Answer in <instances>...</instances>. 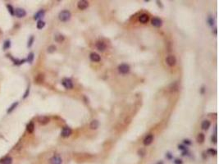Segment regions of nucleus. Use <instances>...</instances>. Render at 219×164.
Masks as SVG:
<instances>
[{
    "label": "nucleus",
    "mask_w": 219,
    "mask_h": 164,
    "mask_svg": "<svg viewBox=\"0 0 219 164\" xmlns=\"http://www.w3.org/2000/svg\"><path fill=\"white\" fill-rule=\"evenodd\" d=\"M71 17H72V14H71V13L67 10H64V11L61 12V13H59V15H58V18H59V20L61 21H67L70 20Z\"/></svg>",
    "instance_id": "f257e3e1"
},
{
    "label": "nucleus",
    "mask_w": 219,
    "mask_h": 164,
    "mask_svg": "<svg viewBox=\"0 0 219 164\" xmlns=\"http://www.w3.org/2000/svg\"><path fill=\"white\" fill-rule=\"evenodd\" d=\"M118 71L121 74H127L129 71H130V66L127 64H121L118 67Z\"/></svg>",
    "instance_id": "f03ea898"
},
{
    "label": "nucleus",
    "mask_w": 219,
    "mask_h": 164,
    "mask_svg": "<svg viewBox=\"0 0 219 164\" xmlns=\"http://www.w3.org/2000/svg\"><path fill=\"white\" fill-rule=\"evenodd\" d=\"M62 84H63V85L64 86L66 89H71L73 88V83H72V80H70V79H68V78L63 79V81H62Z\"/></svg>",
    "instance_id": "7ed1b4c3"
},
{
    "label": "nucleus",
    "mask_w": 219,
    "mask_h": 164,
    "mask_svg": "<svg viewBox=\"0 0 219 164\" xmlns=\"http://www.w3.org/2000/svg\"><path fill=\"white\" fill-rule=\"evenodd\" d=\"M166 62H167V63H168V66H170V67H173V66L176 65L177 59H176L175 56H173V55H169L168 57H167Z\"/></svg>",
    "instance_id": "20e7f679"
},
{
    "label": "nucleus",
    "mask_w": 219,
    "mask_h": 164,
    "mask_svg": "<svg viewBox=\"0 0 219 164\" xmlns=\"http://www.w3.org/2000/svg\"><path fill=\"white\" fill-rule=\"evenodd\" d=\"M89 7V3L85 0H81V1H79L77 3V8L80 10H84Z\"/></svg>",
    "instance_id": "39448f33"
},
{
    "label": "nucleus",
    "mask_w": 219,
    "mask_h": 164,
    "mask_svg": "<svg viewBox=\"0 0 219 164\" xmlns=\"http://www.w3.org/2000/svg\"><path fill=\"white\" fill-rule=\"evenodd\" d=\"M72 129L71 128H69V127H67V126H66V127H64V128L63 129V130H62V133H61V135H62V136L63 137H68V136H70L71 135H72Z\"/></svg>",
    "instance_id": "423d86ee"
},
{
    "label": "nucleus",
    "mask_w": 219,
    "mask_h": 164,
    "mask_svg": "<svg viewBox=\"0 0 219 164\" xmlns=\"http://www.w3.org/2000/svg\"><path fill=\"white\" fill-rule=\"evenodd\" d=\"M162 22L163 21H162L161 19L158 18V17H154V18H153L151 21L152 25L155 27H160L162 25Z\"/></svg>",
    "instance_id": "0eeeda50"
},
{
    "label": "nucleus",
    "mask_w": 219,
    "mask_h": 164,
    "mask_svg": "<svg viewBox=\"0 0 219 164\" xmlns=\"http://www.w3.org/2000/svg\"><path fill=\"white\" fill-rule=\"evenodd\" d=\"M25 14H26V13H25V11L24 9H22V8H17L16 9V11H15V15L19 17V18H21V17H24L25 16Z\"/></svg>",
    "instance_id": "6e6552de"
},
{
    "label": "nucleus",
    "mask_w": 219,
    "mask_h": 164,
    "mask_svg": "<svg viewBox=\"0 0 219 164\" xmlns=\"http://www.w3.org/2000/svg\"><path fill=\"white\" fill-rule=\"evenodd\" d=\"M62 163H63V160H62V158L59 156L53 157L50 159V161H49L50 164H62Z\"/></svg>",
    "instance_id": "1a4fd4ad"
},
{
    "label": "nucleus",
    "mask_w": 219,
    "mask_h": 164,
    "mask_svg": "<svg viewBox=\"0 0 219 164\" xmlns=\"http://www.w3.org/2000/svg\"><path fill=\"white\" fill-rule=\"evenodd\" d=\"M89 58H90V60L92 62H94V63H98V62L100 61V56H99L98 53H90V56H89Z\"/></svg>",
    "instance_id": "9d476101"
},
{
    "label": "nucleus",
    "mask_w": 219,
    "mask_h": 164,
    "mask_svg": "<svg viewBox=\"0 0 219 164\" xmlns=\"http://www.w3.org/2000/svg\"><path fill=\"white\" fill-rule=\"evenodd\" d=\"M96 47H97V49H99V51L103 52L106 49V44H105V43L103 42V41H98V42L96 43Z\"/></svg>",
    "instance_id": "9b49d317"
},
{
    "label": "nucleus",
    "mask_w": 219,
    "mask_h": 164,
    "mask_svg": "<svg viewBox=\"0 0 219 164\" xmlns=\"http://www.w3.org/2000/svg\"><path fill=\"white\" fill-rule=\"evenodd\" d=\"M153 135H147L145 138H144V145H146V146L149 145V144H150L151 143L153 142Z\"/></svg>",
    "instance_id": "f8f14e48"
},
{
    "label": "nucleus",
    "mask_w": 219,
    "mask_h": 164,
    "mask_svg": "<svg viewBox=\"0 0 219 164\" xmlns=\"http://www.w3.org/2000/svg\"><path fill=\"white\" fill-rule=\"evenodd\" d=\"M139 21L143 24L147 23L148 21H149V16L147 14H144H144H141L139 17Z\"/></svg>",
    "instance_id": "ddd939ff"
},
{
    "label": "nucleus",
    "mask_w": 219,
    "mask_h": 164,
    "mask_svg": "<svg viewBox=\"0 0 219 164\" xmlns=\"http://www.w3.org/2000/svg\"><path fill=\"white\" fill-rule=\"evenodd\" d=\"M12 163H13V158L11 157H6L0 161L1 164H12Z\"/></svg>",
    "instance_id": "4468645a"
},
{
    "label": "nucleus",
    "mask_w": 219,
    "mask_h": 164,
    "mask_svg": "<svg viewBox=\"0 0 219 164\" xmlns=\"http://www.w3.org/2000/svg\"><path fill=\"white\" fill-rule=\"evenodd\" d=\"M44 16V10H39V11L35 15H34V20H39V19L42 18Z\"/></svg>",
    "instance_id": "2eb2a0df"
},
{
    "label": "nucleus",
    "mask_w": 219,
    "mask_h": 164,
    "mask_svg": "<svg viewBox=\"0 0 219 164\" xmlns=\"http://www.w3.org/2000/svg\"><path fill=\"white\" fill-rule=\"evenodd\" d=\"M49 122V118L48 117H39V122L42 125H45Z\"/></svg>",
    "instance_id": "dca6fc26"
},
{
    "label": "nucleus",
    "mask_w": 219,
    "mask_h": 164,
    "mask_svg": "<svg viewBox=\"0 0 219 164\" xmlns=\"http://www.w3.org/2000/svg\"><path fill=\"white\" fill-rule=\"evenodd\" d=\"M54 39L56 42L58 43H62L63 40H64V36L63 35V34H57L56 35H55L54 37Z\"/></svg>",
    "instance_id": "f3484780"
},
{
    "label": "nucleus",
    "mask_w": 219,
    "mask_h": 164,
    "mask_svg": "<svg viewBox=\"0 0 219 164\" xmlns=\"http://www.w3.org/2000/svg\"><path fill=\"white\" fill-rule=\"evenodd\" d=\"M201 127H202L203 130H208V128L210 127V122L209 121H203L202 122V125H201Z\"/></svg>",
    "instance_id": "a211bd4d"
},
{
    "label": "nucleus",
    "mask_w": 219,
    "mask_h": 164,
    "mask_svg": "<svg viewBox=\"0 0 219 164\" xmlns=\"http://www.w3.org/2000/svg\"><path fill=\"white\" fill-rule=\"evenodd\" d=\"M99 127V122L97 120H93L90 123V128L92 130H95Z\"/></svg>",
    "instance_id": "6ab92c4d"
},
{
    "label": "nucleus",
    "mask_w": 219,
    "mask_h": 164,
    "mask_svg": "<svg viewBox=\"0 0 219 164\" xmlns=\"http://www.w3.org/2000/svg\"><path fill=\"white\" fill-rule=\"evenodd\" d=\"M26 130L29 133H32L34 130V125L33 122H30V123L27 125L26 126Z\"/></svg>",
    "instance_id": "aec40b11"
},
{
    "label": "nucleus",
    "mask_w": 219,
    "mask_h": 164,
    "mask_svg": "<svg viewBox=\"0 0 219 164\" xmlns=\"http://www.w3.org/2000/svg\"><path fill=\"white\" fill-rule=\"evenodd\" d=\"M204 139H205V136H204V135L203 134V133H199V135H198V136H197V141H198V143H203V141H204Z\"/></svg>",
    "instance_id": "412c9836"
},
{
    "label": "nucleus",
    "mask_w": 219,
    "mask_h": 164,
    "mask_svg": "<svg viewBox=\"0 0 219 164\" xmlns=\"http://www.w3.org/2000/svg\"><path fill=\"white\" fill-rule=\"evenodd\" d=\"M44 25H45V23H44V21H39L37 23V28L38 29H43L44 27Z\"/></svg>",
    "instance_id": "4be33fe9"
},
{
    "label": "nucleus",
    "mask_w": 219,
    "mask_h": 164,
    "mask_svg": "<svg viewBox=\"0 0 219 164\" xmlns=\"http://www.w3.org/2000/svg\"><path fill=\"white\" fill-rule=\"evenodd\" d=\"M17 105H18V103H17V102H16V103H13V104L12 105L11 107H10V108H9V109L8 110V113H11L12 112H13V110H14V109H15V108H16V107L17 106Z\"/></svg>",
    "instance_id": "5701e85b"
},
{
    "label": "nucleus",
    "mask_w": 219,
    "mask_h": 164,
    "mask_svg": "<svg viewBox=\"0 0 219 164\" xmlns=\"http://www.w3.org/2000/svg\"><path fill=\"white\" fill-rule=\"evenodd\" d=\"M33 59H34V53H30V54L28 55V58H27L26 61H28L30 63H31L32 62H33Z\"/></svg>",
    "instance_id": "b1692460"
},
{
    "label": "nucleus",
    "mask_w": 219,
    "mask_h": 164,
    "mask_svg": "<svg viewBox=\"0 0 219 164\" xmlns=\"http://www.w3.org/2000/svg\"><path fill=\"white\" fill-rule=\"evenodd\" d=\"M35 80L37 81V83H41L44 80V76H43V75H38L37 77H36Z\"/></svg>",
    "instance_id": "393cba45"
},
{
    "label": "nucleus",
    "mask_w": 219,
    "mask_h": 164,
    "mask_svg": "<svg viewBox=\"0 0 219 164\" xmlns=\"http://www.w3.org/2000/svg\"><path fill=\"white\" fill-rule=\"evenodd\" d=\"M55 50H56V47H55L54 45H50L48 48V53H53V52H55Z\"/></svg>",
    "instance_id": "a878e982"
},
{
    "label": "nucleus",
    "mask_w": 219,
    "mask_h": 164,
    "mask_svg": "<svg viewBox=\"0 0 219 164\" xmlns=\"http://www.w3.org/2000/svg\"><path fill=\"white\" fill-rule=\"evenodd\" d=\"M8 11H9L10 14L12 15V16H13V15L15 14V12H14V9H13V8L11 6V5H8Z\"/></svg>",
    "instance_id": "bb28decb"
},
{
    "label": "nucleus",
    "mask_w": 219,
    "mask_h": 164,
    "mask_svg": "<svg viewBox=\"0 0 219 164\" xmlns=\"http://www.w3.org/2000/svg\"><path fill=\"white\" fill-rule=\"evenodd\" d=\"M208 153L211 155H216L217 154V150L213 149V148H209V149L208 150Z\"/></svg>",
    "instance_id": "cd10ccee"
},
{
    "label": "nucleus",
    "mask_w": 219,
    "mask_h": 164,
    "mask_svg": "<svg viewBox=\"0 0 219 164\" xmlns=\"http://www.w3.org/2000/svg\"><path fill=\"white\" fill-rule=\"evenodd\" d=\"M10 47V41L8 40V41H5L4 43V45H3V49H8V48Z\"/></svg>",
    "instance_id": "c85d7f7f"
},
{
    "label": "nucleus",
    "mask_w": 219,
    "mask_h": 164,
    "mask_svg": "<svg viewBox=\"0 0 219 164\" xmlns=\"http://www.w3.org/2000/svg\"><path fill=\"white\" fill-rule=\"evenodd\" d=\"M208 23H209V25H211V26L212 25H213V24H214V21H213V17H208Z\"/></svg>",
    "instance_id": "c756f323"
},
{
    "label": "nucleus",
    "mask_w": 219,
    "mask_h": 164,
    "mask_svg": "<svg viewBox=\"0 0 219 164\" xmlns=\"http://www.w3.org/2000/svg\"><path fill=\"white\" fill-rule=\"evenodd\" d=\"M33 41H34V36H31V37L30 38V40H29L28 42V47H31L32 44H33Z\"/></svg>",
    "instance_id": "7c9ffc66"
},
{
    "label": "nucleus",
    "mask_w": 219,
    "mask_h": 164,
    "mask_svg": "<svg viewBox=\"0 0 219 164\" xmlns=\"http://www.w3.org/2000/svg\"><path fill=\"white\" fill-rule=\"evenodd\" d=\"M184 143H185V144H187V145H190V144H192L190 139H185V140H184Z\"/></svg>",
    "instance_id": "2f4dec72"
},
{
    "label": "nucleus",
    "mask_w": 219,
    "mask_h": 164,
    "mask_svg": "<svg viewBox=\"0 0 219 164\" xmlns=\"http://www.w3.org/2000/svg\"><path fill=\"white\" fill-rule=\"evenodd\" d=\"M174 163H175V164H182V161L181 159H176Z\"/></svg>",
    "instance_id": "473e14b6"
},
{
    "label": "nucleus",
    "mask_w": 219,
    "mask_h": 164,
    "mask_svg": "<svg viewBox=\"0 0 219 164\" xmlns=\"http://www.w3.org/2000/svg\"><path fill=\"white\" fill-rule=\"evenodd\" d=\"M178 147H179V149H181V150H185V151L186 150V148L183 145H179Z\"/></svg>",
    "instance_id": "72a5a7b5"
},
{
    "label": "nucleus",
    "mask_w": 219,
    "mask_h": 164,
    "mask_svg": "<svg viewBox=\"0 0 219 164\" xmlns=\"http://www.w3.org/2000/svg\"><path fill=\"white\" fill-rule=\"evenodd\" d=\"M212 141H213L214 143L217 142V137H216V135H214V136H213V137H212Z\"/></svg>",
    "instance_id": "f704fd0d"
},
{
    "label": "nucleus",
    "mask_w": 219,
    "mask_h": 164,
    "mask_svg": "<svg viewBox=\"0 0 219 164\" xmlns=\"http://www.w3.org/2000/svg\"><path fill=\"white\" fill-rule=\"evenodd\" d=\"M166 157H167V158H169V159H171V158H172V155H171V153H167Z\"/></svg>",
    "instance_id": "c9c22d12"
},
{
    "label": "nucleus",
    "mask_w": 219,
    "mask_h": 164,
    "mask_svg": "<svg viewBox=\"0 0 219 164\" xmlns=\"http://www.w3.org/2000/svg\"><path fill=\"white\" fill-rule=\"evenodd\" d=\"M158 164H163V162H159V163H158Z\"/></svg>",
    "instance_id": "e433bc0d"
}]
</instances>
